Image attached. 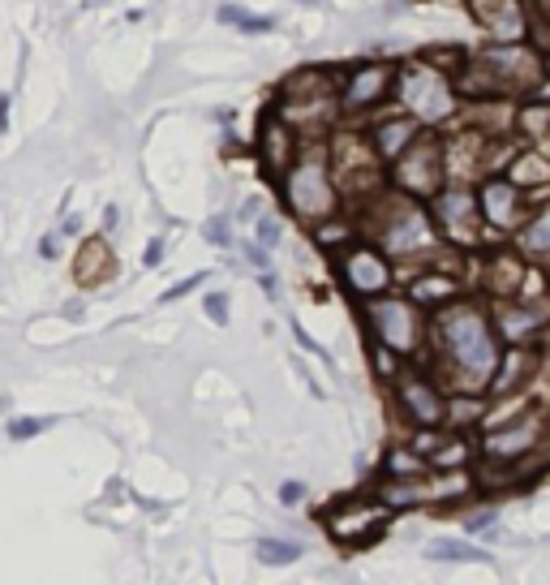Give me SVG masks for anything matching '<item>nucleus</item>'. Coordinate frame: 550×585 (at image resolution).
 <instances>
[{
  "label": "nucleus",
  "instance_id": "1",
  "mask_svg": "<svg viewBox=\"0 0 550 585\" xmlns=\"http://www.w3.org/2000/svg\"><path fill=\"white\" fill-rule=\"evenodd\" d=\"M434 340H439V349L452 358V366L469 383H490L495 379L503 353H499L495 327H490L482 306H473V302L439 306V315H434Z\"/></svg>",
  "mask_w": 550,
  "mask_h": 585
},
{
  "label": "nucleus",
  "instance_id": "2",
  "mask_svg": "<svg viewBox=\"0 0 550 585\" xmlns=\"http://www.w3.org/2000/svg\"><path fill=\"white\" fill-rule=\"evenodd\" d=\"M284 198L306 224L323 220L336 207V190H331V177H327V155L318 147H314V155H301L297 168L284 177Z\"/></svg>",
  "mask_w": 550,
  "mask_h": 585
},
{
  "label": "nucleus",
  "instance_id": "3",
  "mask_svg": "<svg viewBox=\"0 0 550 585\" xmlns=\"http://www.w3.org/2000/svg\"><path fill=\"white\" fill-rule=\"evenodd\" d=\"M396 91L404 99V108L426 125H439L447 112H452V78L439 74V69H430V65L404 69V74L396 78Z\"/></svg>",
  "mask_w": 550,
  "mask_h": 585
},
{
  "label": "nucleus",
  "instance_id": "4",
  "mask_svg": "<svg viewBox=\"0 0 550 585\" xmlns=\"http://www.w3.org/2000/svg\"><path fill=\"white\" fill-rule=\"evenodd\" d=\"M370 327L379 345L392 353H413L422 340V319H417V302H400V297H379L370 306Z\"/></svg>",
  "mask_w": 550,
  "mask_h": 585
},
{
  "label": "nucleus",
  "instance_id": "5",
  "mask_svg": "<svg viewBox=\"0 0 550 585\" xmlns=\"http://www.w3.org/2000/svg\"><path fill=\"white\" fill-rule=\"evenodd\" d=\"M396 177H400V185H404L409 194H417V198H434V194H439V185L447 181L443 147H439L434 138H426V142H417V138H413V147L396 160Z\"/></svg>",
  "mask_w": 550,
  "mask_h": 585
},
{
  "label": "nucleus",
  "instance_id": "6",
  "mask_svg": "<svg viewBox=\"0 0 550 585\" xmlns=\"http://www.w3.org/2000/svg\"><path fill=\"white\" fill-rule=\"evenodd\" d=\"M340 280L349 284V293H357V297H383L387 284H392V267H387V259L379 250L357 246V250L344 254Z\"/></svg>",
  "mask_w": 550,
  "mask_h": 585
},
{
  "label": "nucleus",
  "instance_id": "7",
  "mask_svg": "<svg viewBox=\"0 0 550 585\" xmlns=\"http://www.w3.org/2000/svg\"><path fill=\"white\" fill-rule=\"evenodd\" d=\"M383 525H387V508H374L366 499H349L331 512V534L340 542H357V530H361V542H374L383 538Z\"/></svg>",
  "mask_w": 550,
  "mask_h": 585
},
{
  "label": "nucleus",
  "instance_id": "8",
  "mask_svg": "<svg viewBox=\"0 0 550 585\" xmlns=\"http://www.w3.org/2000/svg\"><path fill=\"white\" fill-rule=\"evenodd\" d=\"M396 87V69L392 65H361L357 74L344 82V91H340V108H349V112H366L374 108L379 99Z\"/></svg>",
  "mask_w": 550,
  "mask_h": 585
},
{
  "label": "nucleus",
  "instance_id": "9",
  "mask_svg": "<svg viewBox=\"0 0 550 585\" xmlns=\"http://www.w3.org/2000/svg\"><path fill=\"white\" fill-rule=\"evenodd\" d=\"M400 405H404V413H409L417 426H426V431H434L439 422H447V396L439 392V383H430V379H422V375L404 379Z\"/></svg>",
  "mask_w": 550,
  "mask_h": 585
},
{
  "label": "nucleus",
  "instance_id": "10",
  "mask_svg": "<svg viewBox=\"0 0 550 585\" xmlns=\"http://www.w3.org/2000/svg\"><path fill=\"white\" fill-rule=\"evenodd\" d=\"M482 65L490 69V78L495 82H508V87H529L533 78H538V61H533L529 48L520 44H499V48H486L482 52Z\"/></svg>",
  "mask_w": 550,
  "mask_h": 585
},
{
  "label": "nucleus",
  "instance_id": "11",
  "mask_svg": "<svg viewBox=\"0 0 550 585\" xmlns=\"http://www.w3.org/2000/svg\"><path fill=\"white\" fill-rule=\"evenodd\" d=\"M383 246L396 259H409L413 250H430V224L417 207H400L383 228Z\"/></svg>",
  "mask_w": 550,
  "mask_h": 585
},
{
  "label": "nucleus",
  "instance_id": "12",
  "mask_svg": "<svg viewBox=\"0 0 550 585\" xmlns=\"http://www.w3.org/2000/svg\"><path fill=\"white\" fill-rule=\"evenodd\" d=\"M542 439V422L538 418H525V422H512L503 426V431H490L482 435V452L490 456V461H516V456H525L533 444Z\"/></svg>",
  "mask_w": 550,
  "mask_h": 585
},
{
  "label": "nucleus",
  "instance_id": "13",
  "mask_svg": "<svg viewBox=\"0 0 550 585\" xmlns=\"http://www.w3.org/2000/svg\"><path fill=\"white\" fill-rule=\"evenodd\" d=\"M516 207H520V185L499 181V177L477 185V211H482L495 228H512L516 224Z\"/></svg>",
  "mask_w": 550,
  "mask_h": 585
},
{
  "label": "nucleus",
  "instance_id": "14",
  "mask_svg": "<svg viewBox=\"0 0 550 585\" xmlns=\"http://www.w3.org/2000/svg\"><path fill=\"white\" fill-rule=\"evenodd\" d=\"M422 134V121L417 117H387L374 125V155H383V160H400L404 151L413 147V138Z\"/></svg>",
  "mask_w": 550,
  "mask_h": 585
},
{
  "label": "nucleus",
  "instance_id": "15",
  "mask_svg": "<svg viewBox=\"0 0 550 585\" xmlns=\"http://www.w3.org/2000/svg\"><path fill=\"white\" fill-rule=\"evenodd\" d=\"M108 267H112L108 241H104V237L82 241V250H78V267H74L78 284H95V280H104V276H108Z\"/></svg>",
  "mask_w": 550,
  "mask_h": 585
},
{
  "label": "nucleus",
  "instance_id": "16",
  "mask_svg": "<svg viewBox=\"0 0 550 585\" xmlns=\"http://www.w3.org/2000/svg\"><path fill=\"white\" fill-rule=\"evenodd\" d=\"M503 336L508 340H529V336H538L542 332V323H546V315L542 310H533V306H503Z\"/></svg>",
  "mask_w": 550,
  "mask_h": 585
},
{
  "label": "nucleus",
  "instance_id": "17",
  "mask_svg": "<svg viewBox=\"0 0 550 585\" xmlns=\"http://www.w3.org/2000/svg\"><path fill=\"white\" fill-rule=\"evenodd\" d=\"M409 297L417 306H447L456 297V280H447V276H417L409 284Z\"/></svg>",
  "mask_w": 550,
  "mask_h": 585
},
{
  "label": "nucleus",
  "instance_id": "18",
  "mask_svg": "<svg viewBox=\"0 0 550 585\" xmlns=\"http://www.w3.org/2000/svg\"><path fill=\"white\" fill-rule=\"evenodd\" d=\"M258 560L271 564V568L297 564V560H301V542H288V538H258Z\"/></svg>",
  "mask_w": 550,
  "mask_h": 585
},
{
  "label": "nucleus",
  "instance_id": "19",
  "mask_svg": "<svg viewBox=\"0 0 550 585\" xmlns=\"http://www.w3.org/2000/svg\"><path fill=\"white\" fill-rule=\"evenodd\" d=\"M430 560H490V555L482 547H473V542H460V538H439V542H430L426 547Z\"/></svg>",
  "mask_w": 550,
  "mask_h": 585
},
{
  "label": "nucleus",
  "instance_id": "20",
  "mask_svg": "<svg viewBox=\"0 0 550 585\" xmlns=\"http://www.w3.org/2000/svg\"><path fill=\"white\" fill-rule=\"evenodd\" d=\"M263 155H267L271 168L288 164V125L284 121H275V125H267V130H263Z\"/></svg>",
  "mask_w": 550,
  "mask_h": 585
},
{
  "label": "nucleus",
  "instance_id": "21",
  "mask_svg": "<svg viewBox=\"0 0 550 585\" xmlns=\"http://www.w3.org/2000/svg\"><path fill=\"white\" fill-rule=\"evenodd\" d=\"M486 284L495 293H512L516 284H520V263L512 259V254H499L495 259V271H486Z\"/></svg>",
  "mask_w": 550,
  "mask_h": 585
},
{
  "label": "nucleus",
  "instance_id": "22",
  "mask_svg": "<svg viewBox=\"0 0 550 585\" xmlns=\"http://www.w3.org/2000/svg\"><path fill=\"white\" fill-rule=\"evenodd\" d=\"M220 22H228V26H241V31H250V35H258V31H271V26H275V18H250V13L237 9V5H224V9H220Z\"/></svg>",
  "mask_w": 550,
  "mask_h": 585
},
{
  "label": "nucleus",
  "instance_id": "23",
  "mask_svg": "<svg viewBox=\"0 0 550 585\" xmlns=\"http://www.w3.org/2000/svg\"><path fill=\"white\" fill-rule=\"evenodd\" d=\"M43 426H52V422L48 418H18V422L9 426V439H13V444H18V439H35Z\"/></svg>",
  "mask_w": 550,
  "mask_h": 585
},
{
  "label": "nucleus",
  "instance_id": "24",
  "mask_svg": "<svg viewBox=\"0 0 550 585\" xmlns=\"http://www.w3.org/2000/svg\"><path fill=\"white\" fill-rule=\"evenodd\" d=\"M202 280H207V271H194V276H190V280L172 284V289L164 293V302H177V297H185V293H190V289H198V284H202Z\"/></svg>",
  "mask_w": 550,
  "mask_h": 585
},
{
  "label": "nucleus",
  "instance_id": "25",
  "mask_svg": "<svg viewBox=\"0 0 550 585\" xmlns=\"http://www.w3.org/2000/svg\"><path fill=\"white\" fill-rule=\"evenodd\" d=\"M207 315H211V323H220V327L228 323V297L224 293H211L207 297Z\"/></svg>",
  "mask_w": 550,
  "mask_h": 585
},
{
  "label": "nucleus",
  "instance_id": "26",
  "mask_svg": "<svg viewBox=\"0 0 550 585\" xmlns=\"http://www.w3.org/2000/svg\"><path fill=\"white\" fill-rule=\"evenodd\" d=\"M280 233H284L280 220H275V216H263V224H258V241H263V246H275V241H280Z\"/></svg>",
  "mask_w": 550,
  "mask_h": 585
},
{
  "label": "nucleus",
  "instance_id": "27",
  "mask_svg": "<svg viewBox=\"0 0 550 585\" xmlns=\"http://www.w3.org/2000/svg\"><path fill=\"white\" fill-rule=\"evenodd\" d=\"M202 233H207V241H215V246H228V220H207V228H202Z\"/></svg>",
  "mask_w": 550,
  "mask_h": 585
},
{
  "label": "nucleus",
  "instance_id": "28",
  "mask_svg": "<svg viewBox=\"0 0 550 585\" xmlns=\"http://www.w3.org/2000/svg\"><path fill=\"white\" fill-rule=\"evenodd\" d=\"M301 495H306V487H301V482H284V487H280V504L297 508V504H301Z\"/></svg>",
  "mask_w": 550,
  "mask_h": 585
},
{
  "label": "nucleus",
  "instance_id": "29",
  "mask_svg": "<svg viewBox=\"0 0 550 585\" xmlns=\"http://www.w3.org/2000/svg\"><path fill=\"white\" fill-rule=\"evenodd\" d=\"M495 517H499V512H495V508L477 512V517H469V530H473V534H482V530H490V525H495Z\"/></svg>",
  "mask_w": 550,
  "mask_h": 585
},
{
  "label": "nucleus",
  "instance_id": "30",
  "mask_svg": "<svg viewBox=\"0 0 550 585\" xmlns=\"http://www.w3.org/2000/svg\"><path fill=\"white\" fill-rule=\"evenodd\" d=\"M56 250H61V237H56V233H48V237L39 241V254H43V259H56Z\"/></svg>",
  "mask_w": 550,
  "mask_h": 585
},
{
  "label": "nucleus",
  "instance_id": "31",
  "mask_svg": "<svg viewBox=\"0 0 550 585\" xmlns=\"http://www.w3.org/2000/svg\"><path fill=\"white\" fill-rule=\"evenodd\" d=\"M159 259H164V241H151V246H147V259H142V263H147V267H159Z\"/></svg>",
  "mask_w": 550,
  "mask_h": 585
},
{
  "label": "nucleus",
  "instance_id": "32",
  "mask_svg": "<svg viewBox=\"0 0 550 585\" xmlns=\"http://www.w3.org/2000/svg\"><path fill=\"white\" fill-rule=\"evenodd\" d=\"M250 263L267 271V254H263V241H258V246H250Z\"/></svg>",
  "mask_w": 550,
  "mask_h": 585
},
{
  "label": "nucleus",
  "instance_id": "33",
  "mask_svg": "<svg viewBox=\"0 0 550 585\" xmlns=\"http://www.w3.org/2000/svg\"><path fill=\"white\" fill-rule=\"evenodd\" d=\"M9 130V95H0V134Z\"/></svg>",
  "mask_w": 550,
  "mask_h": 585
},
{
  "label": "nucleus",
  "instance_id": "34",
  "mask_svg": "<svg viewBox=\"0 0 550 585\" xmlns=\"http://www.w3.org/2000/svg\"><path fill=\"white\" fill-rule=\"evenodd\" d=\"M538 5H542V13H546V18H550V0H538Z\"/></svg>",
  "mask_w": 550,
  "mask_h": 585
},
{
  "label": "nucleus",
  "instance_id": "35",
  "mask_svg": "<svg viewBox=\"0 0 550 585\" xmlns=\"http://www.w3.org/2000/svg\"><path fill=\"white\" fill-rule=\"evenodd\" d=\"M95 5H99V0H86V9H95Z\"/></svg>",
  "mask_w": 550,
  "mask_h": 585
},
{
  "label": "nucleus",
  "instance_id": "36",
  "mask_svg": "<svg viewBox=\"0 0 550 585\" xmlns=\"http://www.w3.org/2000/svg\"><path fill=\"white\" fill-rule=\"evenodd\" d=\"M5 405H9V401H5V396H0V409H5Z\"/></svg>",
  "mask_w": 550,
  "mask_h": 585
},
{
  "label": "nucleus",
  "instance_id": "37",
  "mask_svg": "<svg viewBox=\"0 0 550 585\" xmlns=\"http://www.w3.org/2000/svg\"><path fill=\"white\" fill-rule=\"evenodd\" d=\"M546 74H550V56H546Z\"/></svg>",
  "mask_w": 550,
  "mask_h": 585
},
{
  "label": "nucleus",
  "instance_id": "38",
  "mask_svg": "<svg viewBox=\"0 0 550 585\" xmlns=\"http://www.w3.org/2000/svg\"><path fill=\"white\" fill-rule=\"evenodd\" d=\"M310 5H314V0H310Z\"/></svg>",
  "mask_w": 550,
  "mask_h": 585
}]
</instances>
